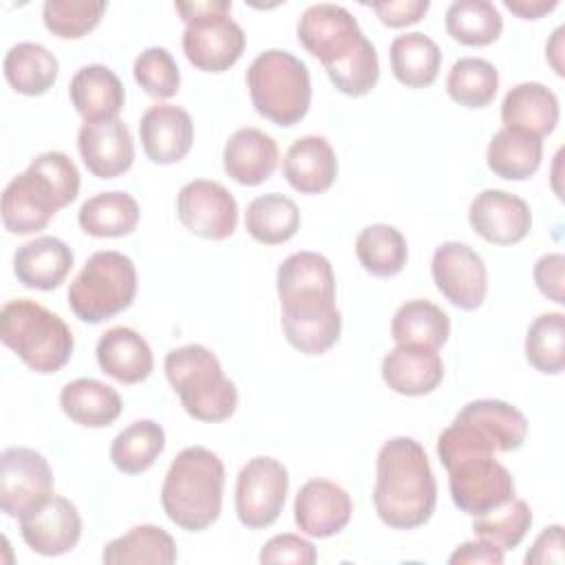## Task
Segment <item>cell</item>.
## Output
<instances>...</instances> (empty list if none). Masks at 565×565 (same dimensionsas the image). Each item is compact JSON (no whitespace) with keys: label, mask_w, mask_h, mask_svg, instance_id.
I'll return each instance as SVG.
<instances>
[{"label":"cell","mask_w":565,"mask_h":565,"mask_svg":"<svg viewBox=\"0 0 565 565\" xmlns=\"http://www.w3.org/2000/svg\"><path fill=\"white\" fill-rule=\"evenodd\" d=\"M276 289L287 342L305 355L327 353L342 333L329 258L309 249L287 256L278 265Z\"/></svg>","instance_id":"6da1fadb"},{"label":"cell","mask_w":565,"mask_h":565,"mask_svg":"<svg viewBox=\"0 0 565 565\" xmlns=\"http://www.w3.org/2000/svg\"><path fill=\"white\" fill-rule=\"evenodd\" d=\"M373 505L393 530H415L435 512L437 481L424 446L413 437H391L375 459Z\"/></svg>","instance_id":"7a4b0ae2"},{"label":"cell","mask_w":565,"mask_h":565,"mask_svg":"<svg viewBox=\"0 0 565 565\" xmlns=\"http://www.w3.org/2000/svg\"><path fill=\"white\" fill-rule=\"evenodd\" d=\"M77 194L79 170L73 159L60 150L40 152L24 172L7 183L0 205L2 225L9 234H35Z\"/></svg>","instance_id":"3957f363"},{"label":"cell","mask_w":565,"mask_h":565,"mask_svg":"<svg viewBox=\"0 0 565 565\" xmlns=\"http://www.w3.org/2000/svg\"><path fill=\"white\" fill-rule=\"evenodd\" d=\"M223 486L225 468L218 455L203 446H188L166 472L161 486L163 512L177 527L203 532L221 516Z\"/></svg>","instance_id":"277c9868"},{"label":"cell","mask_w":565,"mask_h":565,"mask_svg":"<svg viewBox=\"0 0 565 565\" xmlns=\"http://www.w3.org/2000/svg\"><path fill=\"white\" fill-rule=\"evenodd\" d=\"M166 377L183 411L207 424L225 422L238 406V391L218 358L203 344H183L166 353Z\"/></svg>","instance_id":"5b68a950"},{"label":"cell","mask_w":565,"mask_h":565,"mask_svg":"<svg viewBox=\"0 0 565 565\" xmlns=\"http://www.w3.org/2000/svg\"><path fill=\"white\" fill-rule=\"evenodd\" d=\"M0 340L40 375L60 371L75 349L71 327L57 313L29 298L2 305Z\"/></svg>","instance_id":"8992f818"},{"label":"cell","mask_w":565,"mask_h":565,"mask_svg":"<svg viewBox=\"0 0 565 565\" xmlns=\"http://www.w3.org/2000/svg\"><path fill=\"white\" fill-rule=\"evenodd\" d=\"M256 113L276 126L298 124L311 106V77L307 64L289 51L267 49L254 57L245 73Z\"/></svg>","instance_id":"52a82bcc"},{"label":"cell","mask_w":565,"mask_h":565,"mask_svg":"<svg viewBox=\"0 0 565 565\" xmlns=\"http://www.w3.org/2000/svg\"><path fill=\"white\" fill-rule=\"evenodd\" d=\"M137 296V269L130 256L104 249L86 258L68 287L71 311L88 324H99L126 311Z\"/></svg>","instance_id":"ba28073f"},{"label":"cell","mask_w":565,"mask_h":565,"mask_svg":"<svg viewBox=\"0 0 565 565\" xmlns=\"http://www.w3.org/2000/svg\"><path fill=\"white\" fill-rule=\"evenodd\" d=\"M289 490V472L274 457L249 459L238 477L234 490V508L238 521L249 530H263L276 523L285 508Z\"/></svg>","instance_id":"9c48e42d"},{"label":"cell","mask_w":565,"mask_h":565,"mask_svg":"<svg viewBox=\"0 0 565 565\" xmlns=\"http://www.w3.org/2000/svg\"><path fill=\"white\" fill-rule=\"evenodd\" d=\"M53 497V470L49 459L24 446L0 452V510L22 519Z\"/></svg>","instance_id":"30bf717a"},{"label":"cell","mask_w":565,"mask_h":565,"mask_svg":"<svg viewBox=\"0 0 565 565\" xmlns=\"http://www.w3.org/2000/svg\"><path fill=\"white\" fill-rule=\"evenodd\" d=\"M232 2L218 11L201 13L185 20L181 46L188 62L205 73H223L232 68L245 51V33L230 18Z\"/></svg>","instance_id":"8fae6325"},{"label":"cell","mask_w":565,"mask_h":565,"mask_svg":"<svg viewBox=\"0 0 565 565\" xmlns=\"http://www.w3.org/2000/svg\"><path fill=\"white\" fill-rule=\"evenodd\" d=\"M296 35L300 46L318 57L324 68L342 62L364 42V33L355 15L331 2L307 7L298 20Z\"/></svg>","instance_id":"7c38bea8"},{"label":"cell","mask_w":565,"mask_h":565,"mask_svg":"<svg viewBox=\"0 0 565 565\" xmlns=\"http://www.w3.org/2000/svg\"><path fill=\"white\" fill-rule=\"evenodd\" d=\"M430 274L441 296L461 311H475L488 294V269L483 258L466 243H441L430 260Z\"/></svg>","instance_id":"4fadbf2b"},{"label":"cell","mask_w":565,"mask_h":565,"mask_svg":"<svg viewBox=\"0 0 565 565\" xmlns=\"http://www.w3.org/2000/svg\"><path fill=\"white\" fill-rule=\"evenodd\" d=\"M181 225L205 241H225L236 232L238 205L232 192L218 181L194 179L177 194Z\"/></svg>","instance_id":"5bb4252c"},{"label":"cell","mask_w":565,"mask_h":565,"mask_svg":"<svg viewBox=\"0 0 565 565\" xmlns=\"http://www.w3.org/2000/svg\"><path fill=\"white\" fill-rule=\"evenodd\" d=\"M446 472L452 503L470 516L486 514L514 497V479L494 457H470Z\"/></svg>","instance_id":"9a60e30c"},{"label":"cell","mask_w":565,"mask_h":565,"mask_svg":"<svg viewBox=\"0 0 565 565\" xmlns=\"http://www.w3.org/2000/svg\"><path fill=\"white\" fill-rule=\"evenodd\" d=\"M468 221L483 241L492 245H516L532 230V210L521 196L490 188L472 199Z\"/></svg>","instance_id":"2e32d148"},{"label":"cell","mask_w":565,"mask_h":565,"mask_svg":"<svg viewBox=\"0 0 565 565\" xmlns=\"http://www.w3.org/2000/svg\"><path fill=\"white\" fill-rule=\"evenodd\" d=\"M351 514V494L329 479H309L294 499L296 525L311 539L340 534L349 525Z\"/></svg>","instance_id":"e0dca14e"},{"label":"cell","mask_w":565,"mask_h":565,"mask_svg":"<svg viewBox=\"0 0 565 565\" xmlns=\"http://www.w3.org/2000/svg\"><path fill=\"white\" fill-rule=\"evenodd\" d=\"M77 150L86 170L97 179L121 177L135 161L132 135L119 117L84 121L77 132Z\"/></svg>","instance_id":"ac0fdd59"},{"label":"cell","mask_w":565,"mask_h":565,"mask_svg":"<svg viewBox=\"0 0 565 565\" xmlns=\"http://www.w3.org/2000/svg\"><path fill=\"white\" fill-rule=\"evenodd\" d=\"M20 534L35 554L62 556L77 545L82 516L71 499L53 494L38 510L20 519Z\"/></svg>","instance_id":"d6986e66"},{"label":"cell","mask_w":565,"mask_h":565,"mask_svg":"<svg viewBox=\"0 0 565 565\" xmlns=\"http://www.w3.org/2000/svg\"><path fill=\"white\" fill-rule=\"evenodd\" d=\"M139 139L152 163H179L185 159L194 141L192 117L181 106L154 104L139 119Z\"/></svg>","instance_id":"ffe728a7"},{"label":"cell","mask_w":565,"mask_h":565,"mask_svg":"<svg viewBox=\"0 0 565 565\" xmlns=\"http://www.w3.org/2000/svg\"><path fill=\"white\" fill-rule=\"evenodd\" d=\"M278 159L276 139L254 126L234 130L223 148L225 174L247 188L265 183L274 174Z\"/></svg>","instance_id":"44dd1931"},{"label":"cell","mask_w":565,"mask_h":565,"mask_svg":"<svg viewBox=\"0 0 565 565\" xmlns=\"http://www.w3.org/2000/svg\"><path fill=\"white\" fill-rule=\"evenodd\" d=\"M75 263L73 249L57 236H38L13 254V274L29 289H57Z\"/></svg>","instance_id":"7402d4cb"},{"label":"cell","mask_w":565,"mask_h":565,"mask_svg":"<svg viewBox=\"0 0 565 565\" xmlns=\"http://www.w3.org/2000/svg\"><path fill=\"white\" fill-rule=\"evenodd\" d=\"M282 174L296 192L322 194L338 177L335 150L320 135L298 137L282 159Z\"/></svg>","instance_id":"603a6c76"},{"label":"cell","mask_w":565,"mask_h":565,"mask_svg":"<svg viewBox=\"0 0 565 565\" xmlns=\"http://www.w3.org/2000/svg\"><path fill=\"white\" fill-rule=\"evenodd\" d=\"M97 364L102 373L121 384H139L148 380L154 366L148 340L130 327H113L97 340Z\"/></svg>","instance_id":"cb8c5ba5"},{"label":"cell","mask_w":565,"mask_h":565,"mask_svg":"<svg viewBox=\"0 0 565 565\" xmlns=\"http://www.w3.org/2000/svg\"><path fill=\"white\" fill-rule=\"evenodd\" d=\"M455 419L472 426L494 448V452L519 450L525 444L530 430L525 415L516 406L490 397L468 402L455 415Z\"/></svg>","instance_id":"d4e9b609"},{"label":"cell","mask_w":565,"mask_h":565,"mask_svg":"<svg viewBox=\"0 0 565 565\" xmlns=\"http://www.w3.org/2000/svg\"><path fill=\"white\" fill-rule=\"evenodd\" d=\"M68 97L84 121H104L117 119L126 102V90L115 71L104 64H86L75 71L68 84Z\"/></svg>","instance_id":"484cf974"},{"label":"cell","mask_w":565,"mask_h":565,"mask_svg":"<svg viewBox=\"0 0 565 565\" xmlns=\"http://www.w3.org/2000/svg\"><path fill=\"white\" fill-rule=\"evenodd\" d=\"M382 380L393 393L428 395L444 380V362L437 351L395 344L382 360Z\"/></svg>","instance_id":"4316f807"},{"label":"cell","mask_w":565,"mask_h":565,"mask_svg":"<svg viewBox=\"0 0 565 565\" xmlns=\"http://www.w3.org/2000/svg\"><path fill=\"white\" fill-rule=\"evenodd\" d=\"M558 117V97L541 82H521L512 86L501 104V121L505 128L525 130L539 139L554 132Z\"/></svg>","instance_id":"83f0119b"},{"label":"cell","mask_w":565,"mask_h":565,"mask_svg":"<svg viewBox=\"0 0 565 565\" xmlns=\"http://www.w3.org/2000/svg\"><path fill=\"white\" fill-rule=\"evenodd\" d=\"M64 415L84 428H106L121 415V397L110 386L95 377H77L60 391Z\"/></svg>","instance_id":"f1b7e54d"},{"label":"cell","mask_w":565,"mask_h":565,"mask_svg":"<svg viewBox=\"0 0 565 565\" xmlns=\"http://www.w3.org/2000/svg\"><path fill=\"white\" fill-rule=\"evenodd\" d=\"M450 335L448 313L422 298L406 300L391 320V338L399 347H419L428 351H439Z\"/></svg>","instance_id":"f546056e"},{"label":"cell","mask_w":565,"mask_h":565,"mask_svg":"<svg viewBox=\"0 0 565 565\" xmlns=\"http://www.w3.org/2000/svg\"><path fill=\"white\" fill-rule=\"evenodd\" d=\"M174 539L159 525L143 523L108 541L102 550L106 565H172L177 561Z\"/></svg>","instance_id":"4dcf8cb0"},{"label":"cell","mask_w":565,"mask_h":565,"mask_svg":"<svg viewBox=\"0 0 565 565\" xmlns=\"http://www.w3.org/2000/svg\"><path fill=\"white\" fill-rule=\"evenodd\" d=\"M543 161V141L525 130L501 128L492 135L486 152L488 168L505 181L530 179Z\"/></svg>","instance_id":"1f68e13d"},{"label":"cell","mask_w":565,"mask_h":565,"mask_svg":"<svg viewBox=\"0 0 565 565\" xmlns=\"http://www.w3.org/2000/svg\"><path fill=\"white\" fill-rule=\"evenodd\" d=\"M139 203L132 194L113 190L86 199L77 212L79 227L95 238H119L137 230Z\"/></svg>","instance_id":"d6a6232c"},{"label":"cell","mask_w":565,"mask_h":565,"mask_svg":"<svg viewBox=\"0 0 565 565\" xmlns=\"http://www.w3.org/2000/svg\"><path fill=\"white\" fill-rule=\"evenodd\" d=\"M2 71L15 93L35 97L53 88L60 73V62L46 46L38 42H18L7 51Z\"/></svg>","instance_id":"836d02e7"},{"label":"cell","mask_w":565,"mask_h":565,"mask_svg":"<svg viewBox=\"0 0 565 565\" xmlns=\"http://www.w3.org/2000/svg\"><path fill=\"white\" fill-rule=\"evenodd\" d=\"M391 71L406 88L430 86L441 68V51L433 38L419 31L397 35L388 49Z\"/></svg>","instance_id":"e575fe53"},{"label":"cell","mask_w":565,"mask_h":565,"mask_svg":"<svg viewBox=\"0 0 565 565\" xmlns=\"http://www.w3.org/2000/svg\"><path fill=\"white\" fill-rule=\"evenodd\" d=\"M245 230L263 245L287 243L300 230V210L280 192L260 194L247 205Z\"/></svg>","instance_id":"d590c367"},{"label":"cell","mask_w":565,"mask_h":565,"mask_svg":"<svg viewBox=\"0 0 565 565\" xmlns=\"http://www.w3.org/2000/svg\"><path fill=\"white\" fill-rule=\"evenodd\" d=\"M355 256L366 274L375 278H393L408 260V245L395 225L373 223L358 234Z\"/></svg>","instance_id":"8d00e7d4"},{"label":"cell","mask_w":565,"mask_h":565,"mask_svg":"<svg viewBox=\"0 0 565 565\" xmlns=\"http://www.w3.org/2000/svg\"><path fill=\"white\" fill-rule=\"evenodd\" d=\"M166 448V430L152 419L128 424L110 444V461L124 475L146 472Z\"/></svg>","instance_id":"74e56055"},{"label":"cell","mask_w":565,"mask_h":565,"mask_svg":"<svg viewBox=\"0 0 565 565\" xmlns=\"http://www.w3.org/2000/svg\"><path fill=\"white\" fill-rule=\"evenodd\" d=\"M446 31L463 46H488L501 38L503 18L488 0H455L446 9Z\"/></svg>","instance_id":"f35d334b"},{"label":"cell","mask_w":565,"mask_h":565,"mask_svg":"<svg viewBox=\"0 0 565 565\" xmlns=\"http://www.w3.org/2000/svg\"><path fill=\"white\" fill-rule=\"evenodd\" d=\"M499 88V71L483 57H459L446 77L448 97L466 108L488 106Z\"/></svg>","instance_id":"ab89813d"},{"label":"cell","mask_w":565,"mask_h":565,"mask_svg":"<svg viewBox=\"0 0 565 565\" xmlns=\"http://www.w3.org/2000/svg\"><path fill=\"white\" fill-rule=\"evenodd\" d=\"M525 360L543 375L565 369V316L561 311L539 313L525 333Z\"/></svg>","instance_id":"60d3db41"},{"label":"cell","mask_w":565,"mask_h":565,"mask_svg":"<svg viewBox=\"0 0 565 565\" xmlns=\"http://www.w3.org/2000/svg\"><path fill=\"white\" fill-rule=\"evenodd\" d=\"M532 521L534 516H532L530 503L512 497L503 505L475 516L472 532H475V539H483L501 547L503 552H508V550H514L525 539V534L532 527Z\"/></svg>","instance_id":"b9f144b4"},{"label":"cell","mask_w":565,"mask_h":565,"mask_svg":"<svg viewBox=\"0 0 565 565\" xmlns=\"http://www.w3.org/2000/svg\"><path fill=\"white\" fill-rule=\"evenodd\" d=\"M104 11L106 2L102 0H46L42 7V20L55 38L79 40L99 24Z\"/></svg>","instance_id":"7bdbcfd3"},{"label":"cell","mask_w":565,"mask_h":565,"mask_svg":"<svg viewBox=\"0 0 565 565\" xmlns=\"http://www.w3.org/2000/svg\"><path fill=\"white\" fill-rule=\"evenodd\" d=\"M329 82L349 97H362L371 93L380 77V60L373 42L364 38V42L342 62L324 68Z\"/></svg>","instance_id":"ee69618b"},{"label":"cell","mask_w":565,"mask_h":565,"mask_svg":"<svg viewBox=\"0 0 565 565\" xmlns=\"http://www.w3.org/2000/svg\"><path fill=\"white\" fill-rule=\"evenodd\" d=\"M135 82L154 99H170L179 93L181 71L172 53L163 46L141 51L132 64Z\"/></svg>","instance_id":"f6af8a7d"},{"label":"cell","mask_w":565,"mask_h":565,"mask_svg":"<svg viewBox=\"0 0 565 565\" xmlns=\"http://www.w3.org/2000/svg\"><path fill=\"white\" fill-rule=\"evenodd\" d=\"M260 563H296V565H311L318 561V552L313 547L311 541L285 532V534H276L274 539H269L260 554H258Z\"/></svg>","instance_id":"bcb514c9"},{"label":"cell","mask_w":565,"mask_h":565,"mask_svg":"<svg viewBox=\"0 0 565 565\" xmlns=\"http://www.w3.org/2000/svg\"><path fill=\"white\" fill-rule=\"evenodd\" d=\"M563 269L565 256L563 254H543L534 263V285L536 289L552 302L565 305V289H563Z\"/></svg>","instance_id":"7dc6e473"},{"label":"cell","mask_w":565,"mask_h":565,"mask_svg":"<svg viewBox=\"0 0 565 565\" xmlns=\"http://www.w3.org/2000/svg\"><path fill=\"white\" fill-rule=\"evenodd\" d=\"M371 9L377 13L384 26L402 29L419 22L430 9V2L428 0H386V2H371Z\"/></svg>","instance_id":"c3c4849f"},{"label":"cell","mask_w":565,"mask_h":565,"mask_svg":"<svg viewBox=\"0 0 565 565\" xmlns=\"http://www.w3.org/2000/svg\"><path fill=\"white\" fill-rule=\"evenodd\" d=\"M563 525H547L525 554V565H561L563 563Z\"/></svg>","instance_id":"681fc988"},{"label":"cell","mask_w":565,"mask_h":565,"mask_svg":"<svg viewBox=\"0 0 565 565\" xmlns=\"http://www.w3.org/2000/svg\"><path fill=\"white\" fill-rule=\"evenodd\" d=\"M450 565H501L503 563V550L483 541H466L455 547V552L448 558Z\"/></svg>","instance_id":"f907efd6"},{"label":"cell","mask_w":565,"mask_h":565,"mask_svg":"<svg viewBox=\"0 0 565 565\" xmlns=\"http://www.w3.org/2000/svg\"><path fill=\"white\" fill-rule=\"evenodd\" d=\"M503 4L521 20H539L541 15L554 11L558 0H503Z\"/></svg>","instance_id":"816d5d0a"},{"label":"cell","mask_w":565,"mask_h":565,"mask_svg":"<svg viewBox=\"0 0 565 565\" xmlns=\"http://www.w3.org/2000/svg\"><path fill=\"white\" fill-rule=\"evenodd\" d=\"M230 0H194V2H174V11L181 15V20H190L201 13H212L223 7H227Z\"/></svg>","instance_id":"f5cc1de1"},{"label":"cell","mask_w":565,"mask_h":565,"mask_svg":"<svg viewBox=\"0 0 565 565\" xmlns=\"http://www.w3.org/2000/svg\"><path fill=\"white\" fill-rule=\"evenodd\" d=\"M563 33H565V29L563 26H558L554 33H552V40L547 42V46H545V51H547V62L552 64V68L556 71V75H565V71H563V62H561V57H563Z\"/></svg>","instance_id":"db71d44e"}]
</instances>
